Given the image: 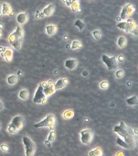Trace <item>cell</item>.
I'll return each mask as SVG.
<instances>
[{"label":"cell","mask_w":138,"mask_h":156,"mask_svg":"<svg viewBox=\"0 0 138 156\" xmlns=\"http://www.w3.org/2000/svg\"><path fill=\"white\" fill-rule=\"evenodd\" d=\"M115 75H116V76H117L118 78H121V77H122L123 76V75H124V72H123V71L121 70H118V71L116 72Z\"/></svg>","instance_id":"cell-32"},{"label":"cell","mask_w":138,"mask_h":156,"mask_svg":"<svg viewBox=\"0 0 138 156\" xmlns=\"http://www.w3.org/2000/svg\"><path fill=\"white\" fill-rule=\"evenodd\" d=\"M71 8L73 11L76 12L80 10V6L79 3L78 1H74L72 4H71Z\"/></svg>","instance_id":"cell-28"},{"label":"cell","mask_w":138,"mask_h":156,"mask_svg":"<svg viewBox=\"0 0 138 156\" xmlns=\"http://www.w3.org/2000/svg\"><path fill=\"white\" fill-rule=\"evenodd\" d=\"M1 149L3 151H9V147L7 144H2L1 146Z\"/></svg>","instance_id":"cell-31"},{"label":"cell","mask_w":138,"mask_h":156,"mask_svg":"<svg viewBox=\"0 0 138 156\" xmlns=\"http://www.w3.org/2000/svg\"><path fill=\"white\" fill-rule=\"evenodd\" d=\"M46 33L48 35H52L56 33L57 31V27L54 25H49L46 26Z\"/></svg>","instance_id":"cell-19"},{"label":"cell","mask_w":138,"mask_h":156,"mask_svg":"<svg viewBox=\"0 0 138 156\" xmlns=\"http://www.w3.org/2000/svg\"><path fill=\"white\" fill-rule=\"evenodd\" d=\"M78 65V61L75 59H68L65 62V66L68 69L72 70L76 68Z\"/></svg>","instance_id":"cell-13"},{"label":"cell","mask_w":138,"mask_h":156,"mask_svg":"<svg viewBox=\"0 0 138 156\" xmlns=\"http://www.w3.org/2000/svg\"><path fill=\"white\" fill-rule=\"evenodd\" d=\"M75 25L77 26V27H78L79 29L81 31L83 29L85 28V24L83 22H82L81 20H77L75 21Z\"/></svg>","instance_id":"cell-27"},{"label":"cell","mask_w":138,"mask_h":156,"mask_svg":"<svg viewBox=\"0 0 138 156\" xmlns=\"http://www.w3.org/2000/svg\"><path fill=\"white\" fill-rule=\"evenodd\" d=\"M126 22L128 26L126 32L132 33L135 35H138V26L131 19H128Z\"/></svg>","instance_id":"cell-11"},{"label":"cell","mask_w":138,"mask_h":156,"mask_svg":"<svg viewBox=\"0 0 138 156\" xmlns=\"http://www.w3.org/2000/svg\"><path fill=\"white\" fill-rule=\"evenodd\" d=\"M1 125L0 123V130H1Z\"/></svg>","instance_id":"cell-36"},{"label":"cell","mask_w":138,"mask_h":156,"mask_svg":"<svg viewBox=\"0 0 138 156\" xmlns=\"http://www.w3.org/2000/svg\"><path fill=\"white\" fill-rule=\"evenodd\" d=\"M114 132L117 133L121 136L128 146V149L135 148L137 143L138 137L135 132L130 127L127 126L123 122H121L119 125L115 126L114 128Z\"/></svg>","instance_id":"cell-1"},{"label":"cell","mask_w":138,"mask_h":156,"mask_svg":"<svg viewBox=\"0 0 138 156\" xmlns=\"http://www.w3.org/2000/svg\"><path fill=\"white\" fill-rule=\"evenodd\" d=\"M47 96L44 93L43 87L41 84H40L35 93L33 101L37 104H45L47 102Z\"/></svg>","instance_id":"cell-5"},{"label":"cell","mask_w":138,"mask_h":156,"mask_svg":"<svg viewBox=\"0 0 138 156\" xmlns=\"http://www.w3.org/2000/svg\"><path fill=\"white\" fill-rule=\"evenodd\" d=\"M13 13L11 6L7 3H4L2 5V14L3 15H10Z\"/></svg>","instance_id":"cell-17"},{"label":"cell","mask_w":138,"mask_h":156,"mask_svg":"<svg viewBox=\"0 0 138 156\" xmlns=\"http://www.w3.org/2000/svg\"><path fill=\"white\" fill-rule=\"evenodd\" d=\"M89 155L90 156H101L103 155V151L101 148H97L89 152Z\"/></svg>","instance_id":"cell-23"},{"label":"cell","mask_w":138,"mask_h":156,"mask_svg":"<svg viewBox=\"0 0 138 156\" xmlns=\"http://www.w3.org/2000/svg\"><path fill=\"white\" fill-rule=\"evenodd\" d=\"M126 103L129 105H138V99L136 96H133L126 100Z\"/></svg>","instance_id":"cell-22"},{"label":"cell","mask_w":138,"mask_h":156,"mask_svg":"<svg viewBox=\"0 0 138 156\" xmlns=\"http://www.w3.org/2000/svg\"><path fill=\"white\" fill-rule=\"evenodd\" d=\"M55 117L52 114L48 115L43 120L34 125L35 128L47 127L51 130H54L55 127Z\"/></svg>","instance_id":"cell-4"},{"label":"cell","mask_w":138,"mask_h":156,"mask_svg":"<svg viewBox=\"0 0 138 156\" xmlns=\"http://www.w3.org/2000/svg\"><path fill=\"white\" fill-rule=\"evenodd\" d=\"M117 26L119 28L126 31V30L127 29V26H128L127 22H121L117 25Z\"/></svg>","instance_id":"cell-29"},{"label":"cell","mask_w":138,"mask_h":156,"mask_svg":"<svg viewBox=\"0 0 138 156\" xmlns=\"http://www.w3.org/2000/svg\"><path fill=\"white\" fill-rule=\"evenodd\" d=\"M4 54L3 55L4 58L7 61H11L13 57V50L11 48H6L3 52Z\"/></svg>","instance_id":"cell-16"},{"label":"cell","mask_w":138,"mask_h":156,"mask_svg":"<svg viewBox=\"0 0 138 156\" xmlns=\"http://www.w3.org/2000/svg\"><path fill=\"white\" fill-rule=\"evenodd\" d=\"M92 33H93L94 37L95 38V39L97 40L100 39V38H101V33L99 31H95L92 32Z\"/></svg>","instance_id":"cell-30"},{"label":"cell","mask_w":138,"mask_h":156,"mask_svg":"<svg viewBox=\"0 0 138 156\" xmlns=\"http://www.w3.org/2000/svg\"><path fill=\"white\" fill-rule=\"evenodd\" d=\"M68 83H69L68 80L67 79H65V78L59 79L57 81V83L54 84L55 90H60V89L63 88L68 84Z\"/></svg>","instance_id":"cell-12"},{"label":"cell","mask_w":138,"mask_h":156,"mask_svg":"<svg viewBox=\"0 0 138 156\" xmlns=\"http://www.w3.org/2000/svg\"><path fill=\"white\" fill-rule=\"evenodd\" d=\"M7 80V83L10 85H11V86L15 85L18 82V77L15 74L11 75L8 77Z\"/></svg>","instance_id":"cell-20"},{"label":"cell","mask_w":138,"mask_h":156,"mask_svg":"<svg viewBox=\"0 0 138 156\" xmlns=\"http://www.w3.org/2000/svg\"><path fill=\"white\" fill-rule=\"evenodd\" d=\"M81 139L82 143L87 145H89L91 143L93 137V134L92 130L90 129L83 130L81 132Z\"/></svg>","instance_id":"cell-8"},{"label":"cell","mask_w":138,"mask_h":156,"mask_svg":"<svg viewBox=\"0 0 138 156\" xmlns=\"http://www.w3.org/2000/svg\"><path fill=\"white\" fill-rule=\"evenodd\" d=\"M25 148V154L26 156L33 155L36 151V146L34 142L28 137L24 136L22 139Z\"/></svg>","instance_id":"cell-6"},{"label":"cell","mask_w":138,"mask_h":156,"mask_svg":"<svg viewBox=\"0 0 138 156\" xmlns=\"http://www.w3.org/2000/svg\"><path fill=\"white\" fill-rule=\"evenodd\" d=\"M28 21V14L25 13H21L18 14L17 17V21L19 24L23 25L26 24Z\"/></svg>","instance_id":"cell-15"},{"label":"cell","mask_w":138,"mask_h":156,"mask_svg":"<svg viewBox=\"0 0 138 156\" xmlns=\"http://www.w3.org/2000/svg\"><path fill=\"white\" fill-rule=\"evenodd\" d=\"M55 9V6L52 4H50L48 5L45 8H44V10H43V14L44 16L46 17L50 16L54 13Z\"/></svg>","instance_id":"cell-14"},{"label":"cell","mask_w":138,"mask_h":156,"mask_svg":"<svg viewBox=\"0 0 138 156\" xmlns=\"http://www.w3.org/2000/svg\"><path fill=\"white\" fill-rule=\"evenodd\" d=\"M55 137H56V133L54 130H52L50 133L47 140L44 143L45 145L47 147H50L51 143L54 141V140L55 139Z\"/></svg>","instance_id":"cell-18"},{"label":"cell","mask_w":138,"mask_h":156,"mask_svg":"<svg viewBox=\"0 0 138 156\" xmlns=\"http://www.w3.org/2000/svg\"><path fill=\"white\" fill-rule=\"evenodd\" d=\"M82 46V44L80 41L74 40L72 42L71 49H77L81 48Z\"/></svg>","instance_id":"cell-26"},{"label":"cell","mask_w":138,"mask_h":156,"mask_svg":"<svg viewBox=\"0 0 138 156\" xmlns=\"http://www.w3.org/2000/svg\"><path fill=\"white\" fill-rule=\"evenodd\" d=\"M23 31L20 26H18L15 32L12 33L9 38V43L16 49L19 50L21 47V45L23 38Z\"/></svg>","instance_id":"cell-2"},{"label":"cell","mask_w":138,"mask_h":156,"mask_svg":"<svg viewBox=\"0 0 138 156\" xmlns=\"http://www.w3.org/2000/svg\"><path fill=\"white\" fill-rule=\"evenodd\" d=\"M135 8L132 6L131 4H128L125 5L121 11L120 18L122 20H125L129 16L132 15L135 11Z\"/></svg>","instance_id":"cell-9"},{"label":"cell","mask_w":138,"mask_h":156,"mask_svg":"<svg viewBox=\"0 0 138 156\" xmlns=\"http://www.w3.org/2000/svg\"><path fill=\"white\" fill-rule=\"evenodd\" d=\"M25 125V119L22 116H15L8 125V132L11 134H16L19 132Z\"/></svg>","instance_id":"cell-3"},{"label":"cell","mask_w":138,"mask_h":156,"mask_svg":"<svg viewBox=\"0 0 138 156\" xmlns=\"http://www.w3.org/2000/svg\"><path fill=\"white\" fill-rule=\"evenodd\" d=\"M74 114H75V112L73 110H68L64 112L63 114V116L65 119H69L73 118V116H74Z\"/></svg>","instance_id":"cell-24"},{"label":"cell","mask_w":138,"mask_h":156,"mask_svg":"<svg viewBox=\"0 0 138 156\" xmlns=\"http://www.w3.org/2000/svg\"><path fill=\"white\" fill-rule=\"evenodd\" d=\"M102 61L106 64L109 70H115L117 68V62L115 56L110 57L106 55H103Z\"/></svg>","instance_id":"cell-7"},{"label":"cell","mask_w":138,"mask_h":156,"mask_svg":"<svg viewBox=\"0 0 138 156\" xmlns=\"http://www.w3.org/2000/svg\"><path fill=\"white\" fill-rule=\"evenodd\" d=\"M118 61L119 62H123L124 61V57H123V56H122V55L119 56V57H118Z\"/></svg>","instance_id":"cell-34"},{"label":"cell","mask_w":138,"mask_h":156,"mask_svg":"<svg viewBox=\"0 0 138 156\" xmlns=\"http://www.w3.org/2000/svg\"><path fill=\"white\" fill-rule=\"evenodd\" d=\"M29 92L26 90H21L19 93V97L22 100H27L29 98Z\"/></svg>","instance_id":"cell-21"},{"label":"cell","mask_w":138,"mask_h":156,"mask_svg":"<svg viewBox=\"0 0 138 156\" xmlns=\"http://www.w3.org/2000/svg\"><path fill=\"white\" fill-rule=\"evenodd\" d=\"M108 87V83L106 82V81H104V82H102L101 84H100V87L102 88V89H106Z\"/></svg>","instance_id":"cell-33"},{"label":"cell","mask_w":138,"mask_h":156,"mask_svg":"<svg viewBox=\"0 0 138 156\" xmlns=\"http://www.w3.org/2000/svg\"><path fill=\"white\" fill-rule=\"evenodd\" d=\"M4 104L3 103L1 102V101L0 100V111H2L4 109Z\"/></svg>","instance_id":"cell-35"},{"label":"cell","mask_w":138,"mask_h":156,"mask_svg":"<svg viewBox=\"0 0 138 156\" xmlns=\"http://www.w3.org/2000/svg\"><path fill=\"white\" fill-rule=\"evenodd\" d=\"M42 86L44 89V93L46 96H50L55 92L54 84L52 81H48V82L43 83Z\"/></svg>","instance_id":"cell-10"},{"label":"cell","mask_w":138,"mask_h":156,"mask_svg":"<svg viewBox=\"0 0 138 156\" xmlns=\"http://www.w3.org/2000/svg\"><path fill=\"white\" fill-rule=\"evenodd\" d=\"M118 45L121 47V48H123L126 45V39L125 37L124 36H120L118 39Z\"/></svg>","instance_id":"cell-25"}]
</instances>
